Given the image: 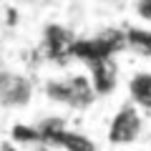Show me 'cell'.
Returning a JSON list of instances; mask_svg holds the SVG:
<instances>
[{"mask_svg":"<svg viewBox=\"0 0 151 151\" xmlns=\"http://www.w3.org/2000/svg\"><path fill=\"white\" fill-rule=\"evenodd\" d=\"M144 136V116L136 106H131L129 101L121 103L119 111L111 116L108 121L106 139L113 146H131Z\"/></svg>","mask_w":151,"mask_h":151,"instance_id":"obj_3","label":"cell"},{"mask_svg":"<svg viewBox=\"0 0 151 151\" xmlns=\"http://www.w3.org/2000/svg\"><path fill=\"white\" fill-rule=\"evenodd\" d=\"M76 40V35L68 30L65 25H45L43 30V43H40V50L48 60H55V63H63L68 60V48Z\"/></svg>","mask_w":151,"mask_h":151,"instance_id":"obj_5","label":"cell"},{"mask_svg":"<svg viewBox=\"0 0 151 151\" xmlns=\"http://www.w3.org/2000/svg\"><path fill=\"white\" fill-rule=\"evenodd\" d=\"M126 50L124 28H106L93 35H76V40L68 48V60H81V63H93V60L113 58L116 53Z\"/></svg>","mask_w":151,"mask_h":151,"instance_id":"obj_2","label":"cell"},{"mask_svg":"<svg viewBox=\"0 0 151 151\" xmlns=\"http://www.w3.org/2000/svg\"><path fill=\"white\" fill-rule=\"evenodd\" d=\"M88 81L93 86V93L98 98L101 96H111L119 88V65L113 58H103V60H93L88 63Z\"/></svg>","mask_w":151,"mask_h":151,"instance_id":"obj_6","label":"cell"},{"mask_svg":"<svg viewBox=\"0 0 151 151\" xmlns=\"http://www.w3.org/2000/svg\"><path fill=\"white\" fill-rule=\"evenodd\" d=\"M134 13L139 15V20H144L146 25H151V0H141V3H136Z\"/></svg>","mask_w":151,"mask_h":151,"instance_id":"obj_9","label":"cell"},{"mask_svg":"<svg viewBox=\"0 0 151 151\" xmlns=\"http://www.w3.org/2000/svg\"><path fill=\"white\" fill-rule=\"evenodd\" d=\"M126 91H129V103L131 106H136L139 111L151 116V70L134 73L129 78V83H126Z\"/></svg>","mask_w":151,"mask_h":151,"instance_id":"obj_7","label":"cell"},{"mask_svg":"<svg viewBox=\"0 0 151 151\" xmlns=\"http://www.w3.org/2000/svg\"><path fill=\"white\" fill-rule=\"evenodd\" d=\"M124 40H126V50L129 53L151 58V28L129 25V28H124Z\"/></svg>","mask_w":151,"mask_h":151,"instance_id":"obj_8","label":"cell"},{"mask_svg":"<svg viewBox=\"0 0 151 151\" xmlns=\"http://www.w3.org/2000/svg\"><path fill=\"white\" fill-rule=\"evenodd\" d=\"M30 151H53V149H45V146H38V149H30Z\"/></svg>","mask_w":151,"mask_h":151,"instance_id":"obj_11","label":"cell"},{"mask_svg":"<svg viewBox=\"0 0 151 151\" xmlns=\"http://www.w3.org/2000/svg\"><path fill=\"white\" fill-rule=\"evenodd\" d=\"M0 151H18L15 144H0Z\"/></svg>","mask_w":151,"mask_h":151,"instance_id":"obj_10","label":"cell"},{"mask_svg":"<svg viewBox=\"0 0 151 151\" xmlns=\"http://www.w3.org/2000/svg\"><path fill=\"white\" fill-rule=\"evenodd\" d=\"M35 86L28 76L18 70H0V108H25Z\"/></svg>","mask_w":151,"mask_h":151,"instance_id":"obj_4","label":"cell"},{"mask_svg":"<svg viewBox=\"0 0 151 151\" xmlns=\"http://www.w3.org/2000/svg\"><path fill=\"white\" fill-rule=\"evenodd\" d=\"M43 96L48 101L65 106L70 111H86L93 106L96 101V93L93 86L88 81V76L83 73H70V76H58V78H48L43 83Z\"/></svg>","mask_w":151,"mask_h":151,"instance_id":"obj_1","label":"cell"}]
</instances>
